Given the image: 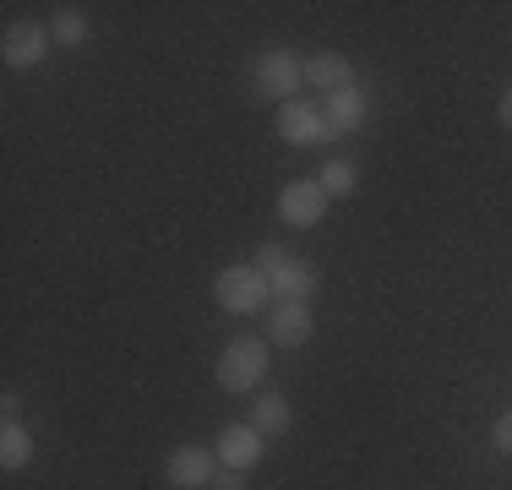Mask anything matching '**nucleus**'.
Segmentation results:
<instances>
[{
  "instance_id": "9",
  "label": "nucleus",
  "mask_w": 512,
  "mask_h": 490,
  "mask_svg": "<svg viewBox=\"0 0 512 490\" xmlns=\"http://www.w3.org/2000/svg\"><path fill=\"white\" fill-rule=\"evenodd\" d=\"M213 474H218V458L207 447H175L164 458V480L175 490H207V485H213Z\"/></svg>"
},
{
  "instance_id": "2",
  "label": "nucleus",
  "mask_w": 512,
  "mask_h": 490,
  "mask_svg": "<svg viewBox=\"0 0 512 490\" xmlns=\"http://www.w3.org/2000/svg\"><path fill=\"white\" fill-rule=\"evenodd\" d=\"M213 300L224 305L229 316H256L267 300H273V284H267V273H256L251 262H235V267H224V273L213 278Z\"/></svg>"
},
{
  "instance_id": "16",
  "label": "nucleus",
  "mask_w": 512,
  "mask_h": 490,
  "mask_svg": "<svg viewBox=\"0 0 512 490\" xmlns=\"http://www.w3.org/2000/svg\"><path fill=\"white\" fill-rule=\"evenodd\" d=\"M316 180H322V191H327V196H349V191H355V180H360V169L349 164V158H327Z\"/></svg>"
},
{
  "instance_id": "17",
  "label": "nucleus",
  "mask_w": 512,
  "mask_h": 490,
  "mask_svg": "<svg viewBox=\"0 0 512 490\" xmlns=\"http://www.w3.org/2000/svg\"><path fill=\"white\" fill-rule=\"evenodd\" d=\"M284 262H295V251H289L284 240H262V245H256V256H251V267H256V273H267V278H273Z\"/></svg>"
},
{
  "instance_id": "3",
  "label": "nucleus",
  "mask_w": 512,
  "mask_h": 490,
  "mask_svg": "<svg viewBox=\"0 0 512 490\" xmlns=\"http://www.w3.org/2000/svg\"><path fill=\"white\" fill-rule=\"evenodd\" d=\"M251 82L262 98H278V104H289L300 88H306V60H295V49H262L251 66Z\"/></svg>"
},
{
  "instance_id": "15",
  "label": "nucleus",
  "mask_w": 512,
  "mask_h": 490,
  "mask_svg": "<svg viewBox=\"0 0 512 490\" xmlns=\"http://www.w3.org/2000/svg\"><path fill=\"white\" fill-rule=\"evenodd\" d=\"M50 39H55V44H66V49L88 44V11H77V6L55 11V17H50Z\"/></svg>"
},
{
  "instance_id": "14",
  "label": "nucleus",
  "mask_w": 512,
  "mask_h": 490,
  "mask_svg": "<svg viewBox=\"0 0 512 490\" xmlns=\"http://www.w3.org/2000/svg\"><path fill=\"white\" fill-rule=\"evenodd\" d=\"M28 463H33V431L22 420H6L0 425V469L17 474V469H28Z\"/></svg>"
},
{
  "instance_id": "4",
  "label": "nucleus",
  "mask_w": 512,
  "mask_h": 490,
  "mask_svg": "<svg viewBox=\"0 0 512 490\" xmlns=\"http://www.w3.org/2000/svg\"><path fill=\"white\" fill-rule=\"evenodd\" d=\"M278 137L289 147H322L333 142V126H327L316 98H289V104H278Z\"/></svg>"
},
{
  "instance_id": "5",
  "label": "nucleus",
  "mask_w": 512,
  "mask_h": 490,
  "mask_svg": "<svg viewBox=\"0 0 512 490\" xmlns=\"http://www.w3.org/2000/svg\"><path fill=\"white\" fill-rule=\"evenodd\" d=\"M50 22H33V17H22V22H6V33H0V55H6V66L11 71H28V66H39L44 55H50Z\"/></svg>"
},
{
  "instance_id": "18",
  "label": "nucleus",
  "mask_w": 512,
  "mask_h": 490,
  "mask_svg": "<svg viewBox=\"0 0 512 490\" xmlns=\"http://www.w3.org/2000/svg\"><path fill=\"white\" fill-rule=\"evenodd\" d=\"M491 447L512 458V409H507V414H496V425H491Z\"/></svg>"
},
{
  "instance_id": "13",
  "label": "nucleus",
  "mask_w": 512,
  "mask_h": 490,
  "mask_svg": "<svg viewBox=\"0 0 512 490\" xmlns=\"http://www.w3.org/2000/svg\"><path fill=\"white\" fill-rule=\"evenodd\" d=\"M251 425L273 441V436H284L289 425H295V409H289L284 392H256V398H251Z\"/></svg>"
},
{
  "instance_id": "8",
  "label": "nucleus",
  "mask_w": 512,
  "mask_h": 490,
  "mask_svg": "<svg viewBox=\"0 0 512 490\" xmlns=\"http://www.w3.org/2000/svg\"><path fill=\"white\" fill-rule=\"evenodd\" d=\"M311 333H316L311 300H273V311H267V343L300 349V343H311Z\"/></svg>"
},
{
  "instance_id": "7",
  "label": "nucleus",
  "mask_w": 512,
  "mask_h": 490,
  "mask_svg": "<svg viewBox=\"0 0 512 490\" xmlns=\"http://www.w3.org/2000/svg\"><path fill=\"white\" fill-rule=\"evenodd\" d=\"M327 202H333V196L322 191V180H289V186L278 191V218H284L289 229H316L327 218Z\"/></svg>"
},
{
  "instance_id": "11",
  "label": "nucleus",
  "mask_w": 512,
  "mask_h": 490,
  "mask_svg": "<svg viewBox=\"0 0 512 490\" xmlns=\"http://www.w3.org/2000/svg\"><path fill=\"white\" fill-rule=\"evenodd\" d=\"M306 88L316 93H338V88H355V66H349L344 55H333V49H322V55H306Z\"/></svg>"
},
{
  "instance_id": "1",
  "label": "nucleus",
  "mask_w": 512,
  "mask_h": 490,
  "mask_svg": "<svg viewBox=\"0 0 512 490\" xmlns=\"http://www.w3.org/2000/svg\"><path fill=\"white\" fill-rule=\"evenodd\" d=\"M267 349H273V343L267 338H256V333H240V338H229L224 343V354H218V365H213V382L224 387V392H240V398H246V392H256L267 382Z\"/></svg>"
},
{
  "instance_id": "20",
  "label": "nucleus",
  "mask_w": 512,
  "mask_h": 490,
  "mask_svg": "<svg viewBox=\"0 0 512 490\" xmlns=\"http://www.w3.org/2000/svg\"><path fill=\"white\" fill-rule=\"evenodd\" d=\"M496 120H502V126L512 131V88H507L502 98H496Z\"/></svg>"
},
{
  "instance_id": "10",
  "label": "nucleus",
  "mask_w": 512,
  "mask_h": 490,
  "mask_svg": "<svg viewBox=\"0 0 512 490\" xmlns=\"http://www.w3.org/2000/svg\"><path fill=\"white\" fill-rule=\"evenodd\" d=\"M322 115H327V126H333V137H349V131H360L365 115H371V104H365V88L355 82V88L327 93V98H322Z\"/></svg>"
},
{
  "instance_id": "12",
  "label": "nucleus",
  "mask_w": 512,
  "mask_h": 490,
  "mask_svg": "<svg viewBox=\"0 0 512 490\" xmlns=\"http://www.w3.org/2000/svg\"><path fill=\"white\" fill-rule=\"evenodd\" d=\"M267 284H273V300H311L316 284H322V273H316V262L295 256V262H284Z\"/></svg>"
},
{
  "instance_id": "6",
  "label": "nucleus",
  "mask_w": 512,
  "mask_h": 490,
  "mask_svg": "<svg viewBox=\"0 0 512 490\" xmlns=\"http://www.w3.org/2000/svg\"><path fill=\"white\" fill-rule=\"evenodd\" d=\"M262 452H267V436L256 431L251 420H235V425H224L213 441V458H218V469H240V474H251L256 463H262Z\"/></svg>"
},
{
  "instance_id": "19",
  "label": "nucleus",
  "mask_w": 512,
  "mask_h": 490,
  "mask_svg": "<svg viewBox=\"0 0 512 490\" xmlns=\"http://www.w3.org/2000/svg\"><path fill=\"white\" fill-rule=\"evenodd\" d=\"M207 490H246V474H240V469H218Z\"/></svg>"
}]
</instances>
